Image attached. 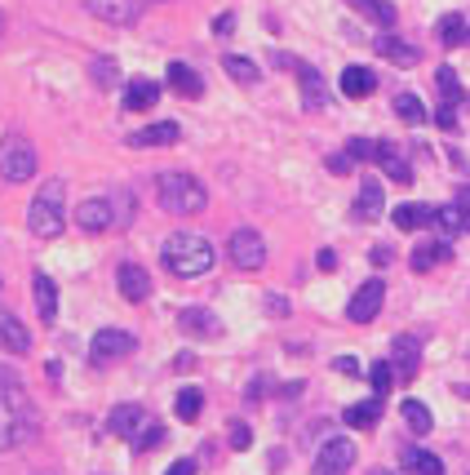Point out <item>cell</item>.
I'll return each instance as SVG.
<instances>
[{"instance_id":"6da1fadb","label":"cell","mask_w":470,"mask_h":475,"mask_svg":"<svg viewBox=\"0 0 470 475\" xmlns=\"http://www.w3.org/2000/svg\"><path fill=\"white\" fill-rule=\"evenodd\" d=\"M160 262H164V271H169V276H178V280H200V276H209V271H214L218 249H214V240H209V236L173 232V236L160 244Z\"/></svg>"},{"instance_id":"7a4b0ae2","label":"cell","mask_w":470,"mask_h":475,"mask_svg":"<svg viewBox=\"0 0 470 475\" xmlns=\"http://www.w3.org/2000/svg\"><path fill=\"white\" fill-rule=\"evenodd\" d=\"M155 200H160V209H169V214H182V218H191V214H200V209H209V187L196 178V174H182V169H164V174H155Z\"/></svg>"},{"instance_id":"3957f363","label":"cell","mask_w":470,"mask_h":475,"mask_svg":"<svg viewBox=\"0 0 470 475\" xmlns=\"http://www.w3.org/2000/svg\"><path fill=\"white\" fill-rule=\"evenodd\" d=\"M63 227H67V182L49 178L27 205V232L36 240H54L63 236Z\"/></svg>"},{"instance_id":"277c9868","label":"cell","mask_w":470,"mask_h":475,"mask_svg":"<svg viewBox=\"0 0 470 475\" xmlns=\"http://www.w3.org/2000/svg\"><path fill=\"white\" fill-rule=\"evenodd\" d=\"M36 165H40V156H36L31 138H22V133H4L0 138V178L4 182H31Z\"/></svg>"},{"instance_id":"5b68a950","label":"cell","mask_w":470,"mask_h":475,"mask_svg":"<svg viewBox=\"0 0 470 475\" xmlns=\"http://www.w3.org/2000/svg\"><path fill=\"white\" fill-rule=\"evenodd\" d=\"M133 352H138V338L129 329H98L94 343H89V364L94 369H107V364L133 356Z\"/></svg>"},{"instance_id":"8992f818","label":"cell","mask_w":470,"mask_h":475,"mask_svg":"<svg viewBox=\"0 0 470 475\" xmlns=\"http://www.w3.org/2000/svg\"><path fill=\"white\" fill-rule=\"evenodd\" d=\"M76 227L89 232V236H103V232L120 227L116 196H89V200H80V205H76Z\"/></svg>"},{"instance_id":"52a82bcc","label":"cell","mask_w":470,"mask_h":475,"mask_svg":"<svg viewBox=\"0 0 470 475\" xmlns=\"http://www.w3.org/2000/svg\"><path fill=\"white\" fill-rule=\"evenodd\" d=\"M227 253H231V262L239 271H262V262H266V240L257 236L253 227H239V232H231V240H227Z\"/></svg>"},{"instance_id":"ba28073f","label":"cell","mask_w":470,"mask_h":475,"mask_svg":"<svg viewBox=\"0 0 470 475\" xmlns=\"http://www.w3.org/2000/svg\"><path fill=\"white\" fill-rule=\"evenodd\" d=\"M382 302H386V284H382L377 276H373V280H364V284L351 293V302H347L351 325H373V320H377V311H382Z\"/></svg>"},{"instance_id":"9c48e42d","label":"cell","mask_w":470,"mask_h":475,"mask_svg":"<svg viewBox=\"0 0 470 475\" xmlns=\"http://www.w3.org/2000/svg\"><path fill=\"white\" fill-rule=\"evenodd\" d=\"M351 467H355V445L347 436H333V440L320 445V454H315V475H347Z\"/></svg>"},{"instance_id":"30bf717a","label":"cell","mask_w":470,"mask_h":475,"mask_svg":"<svg viewBox=\"0 0 470 475\" xmlns=\"http://www.w3.org/2000/svg\"><path fill=\"white\" fill-rule=\"evenodd\" d=\"M85 9L112 27H133L142 18V0H85Z\"/></svg>"},{"instance_id":"8fae6325","label":"cell","mask_w":470,"mask_h":475,"mask_svg":"<svg viewBox=\"0 0 470 475\" xmlns=\"http://www.w3.org/2000/svg\"><path fill=\"white\" fill-rule=\"evenodd\" d=\"M390 364H395V377H399V382H413L417 369H422V343H417L413 334H399V338L390 343Z\"/></svg>"},{"instance_id":"7c38bea8","label":"cell","mask_w":470,"mask_h":475,"mask_svg":"<svg viewBox=\"0 0 470 475\" xmlns=\"http://www.w3.org/2000/svg\"><path fill=\"white\" fill-rule=\"evenodd\" d=\"M147 427H151V422H147V409H142V404H116L112 418H107V431L120 436V440H129V445H133Z\"/></svg>"},{"instance_id":"4fadbf2b","label":"cell","mask_w":470,"mask_h":475,"mask_svg":"<svg viewBox=\"0 0 470 475\" xmlns=\"http://www.w3.org/2000/svg\"><path fill=\"white\" fill-rule=\"evenodd\" d=\"M116 284H120V298H124V302H147V298H151V276H147V267H138V262H120Z\"/></svg>"},{"instance_id":"5bb4252c","label":"cell","mask_w":470,"mask_h":475,"mask_svg":"<svg viewBox=\"0 0 470 475\" xmlns=\"http://www.w3.org/2000/svg\"><path fill=\"white\" fill-rule=\"evenodd\" d=\"M298 85H302V107L306 112H324L329 107V85L311 63H298Z\"/></svg>"},{"instance_id":"9a60e30c","label":"cell","mask_w":470,"mask_h":475,"mask_svg":"<svg viewBox=\"0 0 470 475\" xmlns=\"http://www.w3.org/2000/svg\"><path fill=\"white\" fill-rule=\"evenodd\" d=\"M182 138V124L178 120H160V124H147L138 133H129V147H173Z\"/></svg>"},{"instance_id":"2e32d148","label":"cell","mask_w":470,"mask_h":475,"mask_svg":"<svg viewBox=\"0 0 470 475\" xmlns=\"http://www.w3.org/2000/svg\"><path fill=\"white\" fill-rule=\"evenodd\" d=\"M31 293H36V316H40V325H54V320H58V284H54L45 271H36V276H31Z\"/></svg>"},{"instance_id":"e0dca14e","label":"cell","mask_w":470,"mask_h":475,"mask_svg":"<svg viewBox=\"0 0 470 475\" xmlns=\"http://www.w3.org/2000/svg\"><path fill=\"white\" fill-rule=\"evenodd\" d=\"M178 325H182V334H191V338H218V334H222V320H218L214 311H205V307L178 311Z\"/></svg>"},{"instance_id":"ac0fdd59","label":"cell","mask_w":470,"mask_h":475,"mask_svg":"<svg viewBox=\"0 0 470 475\" xmlns=\"http://www.w3.org/2000/svg\"><path fill=\"white\" fill-rule=\"evenodd\" d=\"M373 49H377L382 58H390L395 67H417V63H422V49L408 45V40H399V36H377Z\"/></svg>"},{"instance_id":"d6986e66","label":"cell","mask_w":470,"mask_h":475,"mask_svg":"<svg viewBox=\"0 0 470 475\" xmlns=\"http://www.w3.org/2000/svg\"><path fill=\"white\" fill-rule=\"evenodd\" d=\"M0 347H4L9 356H27V352H31L27 325H22L18 316H9V311H0Z\"/></svg>"},{"instance_id":"ffe728a7","label":"cell","mask_w":470,"mask_h":475,"mask_svg":"<svg viewBox=\"0 0 470 475\" xmlns=\"http://www.w3.org/2000/svg\"><path fill=\"white\" fill-rule=\"evenodd\" d=\"M377 165L386 169V178H390V182H399V187H408V182H413V165L404 160V151H399L395 142H382V147H377Z\"/></svg>"},{"instance_id":"44dd1931","label":"cell","mask_w":470,"mask_h":475,"mask_svg":"<svg viewBox=\"0 0 470 475\" xmlns=\"http://www.w3.org/2000/svg\"><path fill=\"white\" fill-rule=\"evenodd\" d=\"M169 89L182 94V98H200L205 94V81L191 63H169Z\"/></svg>"},{"instance_id":"7402d4cb","label":"cell","mask_w":470,"mask_h":475,"mask_svg":"<svg viewBox=\"0 0 470 475\" xmlns=\"http://www.w3.org/2000/svg\"><path fill=\"white\" fill-rule=\"evenodd\" d=\"M449 258H453V244L440 236V240L417 244V249H413V258H408V267H413V271H431V267H440V262H449Z\"/></svg>"},{"instance_id":"603a6c76","label":"cell","mask_w":470,"mask_h":475,"mask_svg":"<svg viewBox=\"0 0 470 475\" xmlns=\"http://www.w3.org/2000/svg\"><path fill=\"white\" fill-rule=\"evenodd\" d=\"M160 103V85L155 81H129L124 85V112H151Z\"/></svg>"},{"instance_id":"cb8c5ba5","label":"cell","mask_w":470,"mask_h":475,"mask_svg":"<svg viewBox=\"0 0 470 475\" xmlns=\"http://www.w3.org/2000/svg\"><path fill=\"white\" fill-rule=\"evenodd\" d=\"M355 218H359V223H377V218H382V182H377V178H364V182H359Z\"/></svg>"},{"instance_id":"d4e9b609","label":"cell","mask_w":470,"mask_h":475,"mask_svg":"<svg viewBox=\"0 0 470 475\" xmlns=\"http://www.w3.org/2000/svg\"><path fill=\"white\" fill-rule=\"evenodd\" d=\"M390 223L399 232H417V227H431L435 223V209L431 205H395L390 209Z\"/></svg>"},{"instance_id":"484cf974","label":"cell","mask_w":470,"mask_h":475,"mask_svg":"<svg viewBox=\"0 0 470 475\" xmlns=\"http://www.w3.org/2000/svg\"><path fill=\"white\" fill-rule=\"evenodd\" d=\"M399 462H404V471L408 475H444V462H440V454H431V449H404L399 454Z\"/></svg>"},{"instance_id":"4316f807","label":"cell","mask_w":470,"mask_h":475,"mask_svg":"<svg viewBox=\"0 0 470 475\" xmlns=\"http://www.w3.org/2000/svg\"><path fill=\"white\" fill-rule=\"evenodd\" d=\"M377 418H382V400H377V395H373V400H359V404H351V409L342 413V422L355 427V431H373Z\"/></svg>"},{"instance_id":"83f0119b","label":"cell","mask_w":470,"mask_h":475,"mask_svg":"<svg viewBox=\"0 0 470 475\" xmlns=\"http://www.w3.org/2000/svg\"><path fill=\"white\" fill-rule=\"evenodd\" d=\"M373 89H377V76H373L368 67H347V72H342V94H347V98H368Z\"/></svg>"},{"instance_id":"f1b7e54d","label":"cell","mask_w":470,"mask_h":475,"mask_svg":"<svg viewBox=\"0 0 470 475\" xmlns=\"http://www.w3.org/2000/svg\"><path fill=\"white\" fill-rule=\"evenodd\" d=\"M399 413H404V427H408L413 436H431L435 418H431V409H426L422 400H404V404H399Z\"/></svg>"},{"instance_id":"f546056e","label":"cell","mask_w":470,"mask_h":475,"mask_svg":"<svg viewBox=\"0 0 470 475\" xmlns=\"http://www.w3.org/2000/svg\"><path fill=\"white\" fill-rule=\"evenodd\" d=\"M431 227H435V232H440L444 240L462 236V232H466V218H462L457 200H453V205H440V209H435V223H431Z\"/></svg>"},{"instance_id":"4dcf8cb0","label":"cell","mask_w":470,"mask_h":475,"mask_svg":"<svg viewBox=\"0 0 470 475\" xmlns=\"http://www.w3.org/2000/svg\"><path fill=\"white\" fill-rule=\"evenodd\" d=\"M435 36H440V45H466V18L462 13H444L440 22H435Z\"/></svg>"},{"instance_id":"1f68e13d","label":"cell","mask_w":470,"mask_h":475,"mask_svg":"<svg viewBox=\"0 0 470 475\" xmlns=\"http://www.w3.org/2000/svg\"><path fill=\"white\" fill-rule=\"evenodd\" d=\"M222 67H227V76H231L235 85H257V81H262L257 63H248L244 54H227V58H222Z\"/></svg>"},{"instance_id":"d6a6232c","label":"cell","mask_w":470,"mask_h":475,"mask_svg":"<svg viewBox=\"0 0 470 475\" xmlns=\"http://www.w3.org/2000/svg\"><path fill=\"white\" fill-rule=\"evenodd\" d=\"M200 409H205L200 386H182V391H178V400H173V413H178L182 422H196V418H200Z\"/></svg>"},{"instance_id":"836d02e7","label":"cell","mask_w":470,"mask_h":475,"mask_svg":"<svg viewBox=\"0 0 470 475\" xmlns=\"http://www.w3.org/2000/svg\"><path fill=\"white\" fill-rule=\"evenodd\" d=\"M435 89H440V103H462V81L453 67H440L435 72Z\"/></svg>"},{"instance_id":"e575fe53","label":"cell","mask_w":470,"mask_h":475,"mask_svg":"<svg viewBox=\"0 0 470 475\" xmlns=\"http://www.w3.org/2000/svg\"><path fill=\"white\" fill-rule=\"evenodd\" d=\"M395 116L404 120V124H422V120H426V107H422L417 94H395Z\"/></svg>"},{"instance_id":"d590c367","label":"cell","mask_w":470,"mask_h":475,"mask_svg":"<svg viewBox=\"0 0 470 475\" xmlns=\"http://www.w3.org/2000/svg\"><path fill=\"white\" fill-rule=\"evenodd\" d=\"M351 4L355 9H364V13H368L373 22H382V27H395V18H399L395 4H386V0H351Z\"/></svg>"},{"instance_id":"8d00e7d4","label":"cell","mask_w":470,"mask_h":475,"mask_svg":"<svg viewBox=\"0 0 470 475\" xmlns=\"http://www.w3.org/2000/svg\"><path fill=\"white\" fill-rule=\"evenodd\" d=\"M368 382H373V391H377V395H386V391L399 382V377H395V364H390V360H377V364L368 369Z\"/></svg>"},{"instance_id":"74e56055","label":"cell","mask_w":470,"mask_h":475,"mask_svg":"<svg viewBox=\"0 0 470 475\" xmlns=\"http://www.w3.org/2000/svg\"><path fill=\"white\" fill-rule=\"evenodd\" d=\"M89 76L103 85V89H112L120 81V67H116V58H94V67H89Z\"/></svg>"},{"instance_id":"f35d334b","label":"cell","mask_w":470,"mask_h":475,"mask_svg":"<svg viewBox=\"0 0 470 475\" xmlns=\"http://www.w3.org/2000/svg\"><path fill=\"white\" fill-rule=\"evenodd\" d=\"M377 147H382V142H373V138H351V142H347L355 165H359V160H377Z\"/></svg>"},{"instance_id":"ab89813d","label":"cell","mask_w":470,"mask_h":475,"mask_svg":"<svg viewBox=\"0 0 470 475\" xmlns=\"http://www.w3.org/2000/svg\"><path fill=\"white\" fill-rule=\"evenodd\" d=\"M160 440H164V427H147V431L133 440V454H147V449H155Z\"/></svg>"},{"instance_id":"60d3db41","label":"cell","mask_w":470,"mask_h":475,"mask_svg":"<svg viewBox=\"0 0 470 475\" xmlns=\"http://www.w3.org/2000/svg\"><path fill=\"white\" fill-rule=\"evenodd\" d=\"M435 124H440V129H457V103H440Z\"/></svg>"},{"instance_id":"b9f144b4","label":"cell","mask_w":470,"mask_h":475,"mask_svg":"<svg viewBox=\"0 0 470 475\" xmlns=\"http://www.w3.org/2000/svg\"><path fill=\"white\" fill-rule=\"evenodd\" d=\"M248 445H253V431H248V422H235V427H231V449H239V454H244Z\"/></svg>"},{"instance_id":"7bdbcfd3","label":"cell","mask_w":470,"mask_h":475,"mask_svg":"<svg viewBox=\"0 0 470 475\" xmlns=\"http://www.w3.org/2000/svg\"><path fill=\"white\" fill-rule=\"evenodd\" d=\"M0 391H4V395H9V391H22V377H18L13 369H4V364H0Z\"/></svg>"},{"instance_id":"ee69618b","label":"cell","mask_w":470,"mask_h":475,"mask_svg":"<svg viewBox=\"0 0 470 475\" xmlns=\"http://www.w3.org/2000/svg\"><path fill=\"white\" fill-rule=\"evenodd\" d=\"M351 151H342V156H329V169H333V174H351Z\"/></svg>"},{"instance_id":"f6af8a7d","label":"cell","mask_w":470,"mask_h":475,"mask_svg":"<svg viewBox=\"0 0 470 475\" xmlns=\"http://www.w3.org/2000/svg\"><path fill=\"white\" fill-rule=\"evenodd\" d=\"M333 369H338V373H351V377H355V373H359V360H355V356H338V360H333Z\"/></svg>"},{"instance_id":"bcb514c9","label":"cell","mask_w":470,"mask_h":475,"mask_svg":"<svg viewBox=\"0 0 470 475\" xmlns=\"http://www.w3.org/2000/svg\"><path fill=\"white\" fill-rule=\"evenodd\" d=\"M266 311H271V316H289V302H284L280 293H271V298H266Z\"/></svg>"},{"instance_id":"7dc6e473","label":"cell","mask_w":470,"mask_h":475,"mask_svg":"<svg viewBox=\"0 0 470 475\" xmlns=\"http://www.w3.org/2000/svg\"><path fill=\"white\" fill-rule=\"evenodd\" d=\"M271 391V377H253V386H248V400H262Z\"/></svg>"},{"instance_id":"c3c4849f","label":"cell","mask_w":470,"mask_h":475,"mask_svg":"<svg viewBox=\"0 0 470 475\" xmlns=\"http://www.w3.org/2000/svg\"><path fill=\"white\" fill-rule=\"evenodd\" d=\"M214 31H218V36H231V31H235V18H231V13H218Z\"/></svg>"},{"instance_id":"681fc988","label":"cell","mask_w":470,"mask_h":475,"mask_svg":"<svg viewBox=\"0 0 470 475\" xmlns=\"http://www.w3.org/2000/svg\"><path fill=\"white\" fill-rule=\"evenodd\" d=\"M457 209H462V218H466V232H470V187L457 191Z\"/></svg>"},{"instance_id":"f907efd6","label":"cell","mask_w":470,"mask_h":475,"mask_svg":"<svg viewBox=\"0 0 470 475\" xmlns=\"http://www.w3.org/2000/svg\"><path fill=\"white\" fill-rule=\"evenodd\" d=\"M164 475H196V462H191V458H182V462H173Z\"/></svg>"},{"instance_id":"816d5d0a","label":"cell","mask_w":470,"mask_h":475,"mask_svg":"<svg viewBox=\"0 0 470 475\" xmlns=\"http://www.w3.org/2000/svg\"><path fill=\"white\" fill-rule=\"evenodd\" d=\"M338 267V253L333 249H320V271H333Z\"/></svg>"},{"instance_id":"f5cc1de1","label":"cell","mask_w":470,"mask_h":475,"mask_svg":"<svg viewBox=\"0 0 470 475\" xmlns=\"http://www.w3.org/2000/svg\"><path fill=\"white\" fill-rule=\"evenodd\" d=\"M390 258H395V253H390V249H386V244H377V249H373V262H377V267H386V262H390Z\"/></svg>"},{"instance_id":"db71d44e","label":"cell","mask_w":470,"mask_h":475,"mask_svg":"<svg viewBox=\"0 0 470 475\" xmlns=\"http://www.w3.org/2000/svg\"><path fill=\"white\" fill-rule=\"evenodd\" d=\"M368 475H390V471H382V467H377V471H368Z\"/></svg>"},{"instance_id":"11a10c76","label":"cell","mask_w":470,"mask_h":475,"mask_svg":"<svg viewBox=\"0 0 470 475\" xmlns=\"http://www.w3.org/2000/svg\"><path fill=\"white\" fill-rule=\"evenodd\" d=\"M466 45H470V27H466Z\"/></svg>"},{"instance_id":"9f6ffc18","label":"cell","mask_w":470,"mask_h":475,"mask_svg":"<svg viewBox=\"0 0 470 475\" xmlns=\"http://www.w3.org/2000/svg\"><path fill=\"white\" fill-rule=\"evenodd\" d=\"M0 22H4V18H0Z\"/></svg>"},{"instance_id":"6f0895ef","label":"cell","mask_w":470,"mask_h":475,"mask_svg":"<svg viewBox=\"0 0 470 475\" xmlns=\"http://www.w3.org/2000/svg\"><path fill=\"white\" fill-rule=\"evenodd\" d=\"M0 284H4V280H0Z\"/></svg>"}]
</instances>
